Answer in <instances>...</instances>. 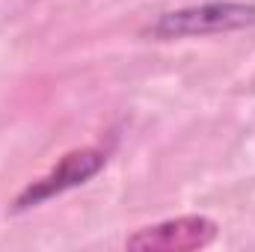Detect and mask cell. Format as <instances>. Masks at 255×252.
Returning a JSON list of instances; mask_svg holds the SVG:
<instances>
[{
  "label": "cell",
  "mask_w": 255,
  "mask_h": 252,
  "mask_svg": "<svg viewBox=\"0 0 255 252\" xmlns=\"http://www.w3.org/2000/svg\"><path fill=\"white\" fill-rule=\"evenodd\" d=\"M255 27L253 0H205L181 9L160 12L154 21L142 27V36L157 42L190 39V36H217V33H238Z\"/></svg>",
  "instance_id": "cell-1"
},
{
  "label": "cell",
  "mask_w": 255,
  "mask_h": 252,
  "mask_svg": "<svg viewBox=\"0 0 255 252\" xmlns=\"http://www.w3.org/2000/svg\"><path fill=\"white\" fill-rule=\"evenodd\" d=\"M104 166H107V154H104L101 148H74V151H68V154H63V157L57 160V166H54L48 175L30 181L27 187L12 199V214L33 211V208H39V205H45V202L63 196L68 190L83 187V184L92 181Z\"/></svg>",
  "instance_id": "cell-2"
},
{
  "label": "cell",
  "mask_w": 255,
  "mask_h": 252,
  "mask_svg": "<svg viewBox=\"0 0 255 252\" xmlns=\"http://www.w3.org/2000/svg\"><path fill=\"white\" fill-rule=\"evenodd\" d=\"M220 226L205 214H184L172 220H160L154 226H142L125 238V250L133 252H193L205 250L217 241Z\"/></svg>",
  "instance_id": "cell-3"
}]
</instances>
